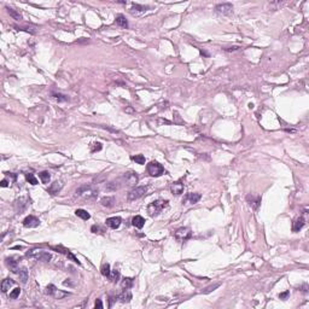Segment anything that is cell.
<instances>
[{
  "mask_svg": "<svg viewBox=\"0 0 309 309\" xmlns=\"http://www.w3.org/2000/svg\"><path fill=\"white\" fill-rule=\"evenodd\" d=\"M76 197H80V198H83V199H93L98 196L99 191L97 190L94 186H91V185H85V186H81L76 190Z\"/></svg>",
  "mask_w": 309,
  "mask_h": 309,
  "instance_id": "1",
  "label": "cell"
},
{
  "mask_svg": "<svg viewBox=\"0 0 309 309\" xmlns=\"http://www.w3.org/2000/svg\"><path fill=\"white\" fill-rule=\"evenodd\" d=\"M168 207V200H164V199H157V200H154L152 203H150L149 205H147V212H149V215L150 216H157L159 212H162L164 208H167Z\"/></svg>",
  "mask_w": 309,
  "mask_h": 309,
  "instance_id": "2",
  "label": "cell"
},
{
  "mask_svg": "<svg viewBox=\"0 0 309 309\" xmlns=\"http://www.w3.org/2000/svg\"><path fill=\"white\" fill-rule=\"evenodd\" d=\"M174 237L177 242L180 243H186L191 237H192V232L189 227H181L179 230H176L174 233Z\"/></svg>",
  "mask_w": 309,
  "mask_h": 309,
  "instance_id": "3",
  "label": "cell"
},
{
  "mask_svg": "<svg viewBox=\"0 0 309 309\" xmlns=\"http://www.w3.org/2000/svg\"><path fill=\"white\" fill-rule=\"evenodd\" d=\"M146 168H147V173L150 174L151 176H154V177H158L162 174H164V168L158 162H154V161L150 162Z\"/></svg>",
  "mask_w": 309,
  "mask_h": 309,
  "instance_id": "4",
  "label": "cell"
},
{
  "mask_svg": "<svg viewBox=\"0 0 309 309\" xmlns=\"http://www.w3.org/2000/svg\"><path fill=\"white\" fill-rule=\"evenodd\" d=\"M215 11L220 15H223V16H230L232 15L233 12V5L230 4V2H223V4H219L215 6Z\"/></svg>",
  "mask_w": 309,
  "mask_h": 309,
  "instance_id": "5",
  "label": "cell"
},
{
  "mask_svg": "<svg viewBox=\"0 0 309 309\" xmlns=\"http://www.w3.org/2000/svg\"><path fill=\"white\" fill-rule=\"evenodd\" d=\"M147 191V187L146 186H139V187H135L133 189L131 192L128 193V199L129 200H135V199H139L141 198L145 193Z\"/></svg>",
  "mask_w": 309,
  "mask_h": 309,
  "instance_id": "6",
  "label": "cell"
},
{
  "mask_svg": "<svg viewBox=\"0 0 309 309\" xmlns=\"http://www.w3.org/2000/svg\"><path fill=\"white\" fill-rule=\"evenodd\" d=\"M121 179H122L123 184L127 186H134L138 182V176L135 173H126Z\"/></svg>",
  "mask_w": 309,
  "mask_h": 309,
  "instance_id": "7",
  "label": "cell"
},
{
  "mask_svg": "<svg viewBox=\"0 0 309 309\" xmlns=\"http://www.w3.org/2000/svg\"><path fill=\"white\" fill-rule=\"evenodd\" d=\"M39 225H40L39 219H36V217L33 216V215H29V216H27V217L23 220V226H24V227L34 228V227H38Z\"/></svg>",
  "mask_w": 309,
  "mask_h": 309,
  "instance_id": "8",
  "label": "cell"
},
{
  "mask_svg": "<svg viewBox=\"0 0 309 309\" xmlns=\"http://www.w3.org/2000/svg\"><path fill=\"white\" fill-rule=\"evenodd\" d=\"M246 199H248V202H249V204L251 205V208L254 209V210H257L258 209V207H260V204H261V197L260 196H251L249 194L248 197H246Z\"/></svg>",
  "mask_w": 309,
  "mask_h": 309,
  "instance_id": "9",
  "label": "cell"
},
{
  "mask_svg": "<svg viewBox=\"0 0 309 309\" xmlns=\"http://www.w3.org/2000/svg\"><path fill=\"white\" fill-rule=\"evenodd\" d=\"M122 185H124V184H123V181H122V179H117V180H115V181L109 182V184L106 185L105 190H108V191H116V190L121 189V187H122Z\"/></svg>",
  "mask_w": 309,
  "mask_h": 309,
  "instance_id": "10",
  "label": "cell"
},
{
  "mask_svg": "<svg viewBox=\"0 0 309 309\" xmlns=\"http://www.w3.org/2000/svg\"><path fill=\"white\" fill-rule=\"evenodd\" d=\"M170 191H172L173 194H176V196L181 194V193L184 192V184H182L181 181L173 182V184H172V186H170Z\"/></svg>",
  "mask_w": 309,
  "mask_h": 309,
  "instance_id": "11",
  "label": "cell"
},
{
  "mask_svg": "<svg viewBox=\"0 0 309 309\" xmlns=\"http://www.w3.org/2000/svg\"><path fill=\"white\" fill-rule=\"evenodd\" d=\"M105 223H106V226H109L110 228L116 230V228H118L120 225H121V219H120V217H116V216L115 217H109V219H106Z\"/></svg>",
  "mask_w": 309,
  "mask_h": 309,
  "instance_id": "12",
  "label": "cell"
},
{
  "mask_svg": "<svg viewBox=\"0 0 309 309\" xmlns=\"http://www.w3.org/2000/svg\"><path fill=\"white\" fill-rule=\"evenodd\" d=\"M117 299H118L120 302H122V303H128V302L132 299V292L128 289H126L121 295L117 296Z\"/></svg>",
  "mask_w": 309,
  "mask_h": 309,
  "instance_id": "13",
  "label": "cell"
},
{
  "mask_svg": "<svg viewBox=\"0 0 309 309\" xmlns=\"http://www.w3.org/2000/svg\"><path fill=\"white\" fill-rule=\"evenodd\" d=\"M116 203V199L114 197H104V198H101V200H100V204L103 205V207H105V208H113L114 205H115Z\"/></svg>",
  "mask_w": 309,
  "mask_h": 309,
  "instance_id": "14",
  "label": "cell"
},
{
  "mask_svg": "<svg viewBox=\"0 0 309 309\" xmlns=\"http://www.w3.org/2000/svg\"><path fill=\"white\" fill-rule=\"evenodd\" d=\"M132 223H133V226L136 227V228H143L144 227V225H145V219L143 217V216H140V215H136L133 217V220H132Z\"/></svg>",
  "mask_w": 309,
  "mask_h": 309,
  "instance_id": "15",
  "label": "cell"
},
{
  "mask_svg": "<svg viewBox=\"0 0 309 309\" xmlns=\"http://www.w3.org/2000/svg\"><path fill=\"white\" fill-rule=\"evenodd\" d=\"M33 256H35V258H38L39 261H44V262H47L51 260V255L46 251H39L38 254H35Z\"/></svg>",
  "mask_w": 309,
  "mask_h": 309,
  "instance_id": "16",
  "label": "cell"
},
{
  "mask_svg": "<svg viewBox=\"0 0 309 309\" xmlns=\"http://www.w3.org/2000/svg\"><path fill=\"white\" fill-rule=\"evenodd\" d=\"M13 285H15V281H13L12 279H5V280H2V283H1V291H2V292H7Z\"/></svg>",
  "mask_w": 309,
  "mask_h": 309,
  "instance_id": "17",
  "label": "cell"
},
{
  "mask_svg": "<svg viewBox=\"0 0 309 309\" xmlns=\"http://www.w3.org/2000/svg\"><path fill=\"white\" fill-rule=\"evenodd\" d=\"M304 223H306V222H304V219H303V217H298V219L293 222V227H292L293 232H299L303 228Z\"/></svg>",
  "mask_w": 309,
  "mask_h": 309,
  "instance_id": "18",
  "label": "cell"
},
{
  "mask_svg": "<svg viewBox=\"0 0 309 309\" xmlns=\"http://www.w3.org/2000/svg\"><path fill=\"white\" fill-rule=\"evenodd\" d=\"M6 265H7V267L12 270V272H15V273H17V272H18V268H17V261H15V258H13V257H9V258H6Z\"/></svg>",
  "mask_w": 309,
  "mask_h": 309,
  "instance_id": "19",
  "label": "cell"
},
{
  "mask_svg": "<svg viewBox=\"0 0 309 309\" xmlns=\"http://www.w3.org/2000/svg\"><path fill=\"white\" fill-rule=\"evenodd\" d=\"M199 199H200V194L199 193H189L187 197H186V200H189L191 204L198 203Z\"/></svg>",
  "mask_w": 309,
  "mask_h": 309,
  "instance_id": "20",
  "label": "cell"
},
{
  "mask_svg": "<svg viewBox=\"0 0 309 309\" xmlns=\"http://www.w3.org/2000/svg\"><path fill=\"white\" fill-rule=\"evenodd\" d=\"M19 272H17L18 273V275H19V279L22 280V283H27V280H28V269L25 268V267H23V268H21V269H18Z\"/></svg>",
  "mask_w": 309,
  "mask_h": 309,
  "instance_id": "21",
  "label": "cell"
},
{
  "mask_svg": "<svg viewBox=\"0 0 309 309\" xmlns=\"http://www.w3.org/2000/svg\"><path fill=\"white\" fill-rule=\"evenodd\" d=\"M116 23H117L120 27H122V28H127V27H128L127 19H126L124 16H122V15H118V16L116 17Z\"/></svg>",
  "mask_w": 309,
  "mask_h": 309,
  "instance_id": "22",
  "label": "cell"
},
{
  "mask_svg": "<svg viewBox=\"0 0 309 309\" xmlns=\"http://www.w3.org/2000/svg\"><path fill=\"white\" fill-rule=\"evenodd\" d=\"M75 214H76V216L81 217L82 220H90V217H91V215L86 212V210H83V209H76Z\"/></svg>",
  "mask_w": 309,
  "mask_h": 309,
  "instance_id": "23",
  "label": "cell"
},
{
  "mask_svg": "<svg viewBox=\"0 0 309 309\" xmlns=\"http://www.w3.org/2000/svg\"><path fill=\"white\" fill-rule=\"evenodd\" d=\"M7 12H9V15L12 17L13 19H16V21H21L22 19V15L17 12L16 10H13V9H10V7H7Z\"/></svg>",
  "mask_w": 309,
  "mask_h": 309,
  "instance_id": "24",
  "label": "cell"
},
{
  "mask_svg": "<svg viewBox=\"0 0 309 309\" xmlns=\"http://www.w3.org/2000/svg\"><path fill=\"white\" fill-rule=\"evenodd\" d=\"M122 288L123 289H131L132 286H133V279L132 278H124L123 280H122Z\"/></svg>",
  "mask_w": 309,
  "mask_h": 309,
  "instance_id": "25",
  "label": "cell"
},
{
  "mask_svg": "<svg viewBox=\"0 0 309 309\" xmlns=\"http://www.w3.org/2000/svg\"><path fill=\"white\" fill-rule=\"evenodd\" d=\"M113 283H116V281H118V279H120V272L118 270H111L110 272V274H109V277H108Z\"/></svg>",
  "mask_w": 309,
  "mask_h": 309,
  "instance_id": "26",
  "label": "cell"
},
{
  "mask_svg": "<svg viewBox=\"0 0 309 309\" xmlns=\"http://www.w3.org/2000/svg\"><path fill=\"white\" fill-rule=\"evenodd\" d=\"M60 187H62V185L58 182V181H56V182H53L52 185H51V187H50V193L51 194H56V193H58V191L60 190Z\"/></svg>",
  "mask_w": 309,
  "mask_h": 309,
  "instance_id": "27",
  "label": "cell"
},
{
  "mask_svg": "<svg viewBox=\"0 0 309 309\" xmlns=\"http://www.w3.org/2000/svg\"><path fill=\"white\" fill-rule=\"evenodd\" d=\"M100 272H101V274L104 275V277H109V274H110V265L109 263H103L101 265V268H100Z\"/></svg>",
  "mask_w": 309,
  "mask_h": 309,
  "instance_id": "28",
  "label": "cell"
},
{
  "mask_svg": "<svg viewBox=\"0 0 309 309\" xmlns=\"http://www.w3.org/2000/svg\"><path fill=\"white\" fill-rule=\"evenodd\" d=\"M39 177H40V180H41L44 184H48V181H50V179H51L48 172H42V173H40L39 174Z\"/></svg>",
  "mask_w": 309,
  "mask_h": 309,
  "instance_id": "29",
  "label": "cell"
},
{
  "mask_svg": "<svg viewBox=\"0 0 309 309\" xmlns=\"http://www.w3.org/2000/svg\"><path fill=\"white\" fill-rule=\"evenodd\" d=\"M132 159L138 164H145V157L143 154H135L132 157Z\"/></svg>",
  "mask_w": 309,
  "mask_h": 309,
  "instance_id": "30",
  "label": "cell"
},
{
  "mask_svg": "<svg viewBox=\"0 0 309 309\" xmlns=\"http://www.w3.org/2000/svg\"><path fill=\"white\" fill-rule=\"evenodd\" d=\"M25 179H27V181L29 182V184H32V185H38V179L33 175V174H27L25 175Z\"/></svg>",
  "mask_w": 309,
  "mask_h": 309,
  "instance_id": "31",
  "label": "cell"
},
{
  "mask_svg": "<svg viewBox=\"0 0 309 309\" xmlns=\"http://www.w3.org/2000/svg\"><path fill=\"white\" fill-rule=\"evenodd\" d=\"M146 9H147V7H145V6H143V5L134 4L133 7H132V12H133V13H134V11H136V12H143V11H146Z\"/></svg>",
  "mask_w": 309,
  "mask_h": 309,
  "instance_id": "32",
  "label": "cell"
},
{
  "mask_svg": "<svg viewBox=\"0 0 309 309\" xmlns=\"http://www.w3.org/2000/svg\"><path fill=\"white\" fill-rule=\"evenodd\" d=\"M101 144L100 143H93L92 145H91V151L92 152H97V151H100L101 150Z\"/></svg>",
  "mask_w": 309,
  "mask_h": 309,
  "instance_id": "33",
  "label": "cell"
},
{
  "mask_svg": "<svg viewBox=\"0 0 309 309\" xmlns=\"http://www.w3.org/2000/svg\"><path fill=\"white\" fill-rule=\"evenodd\" d=\"M217 288H220V284H214V285H212V286H208L207 289L203 290V292H204V293H210L212 291L216 290Z\"/></svg>",
  "mask_w": 309,
  "mask_h": 309,
  "instance_id": "34",
  "label": "cell"
},
{
  "mask_svg": "<svg viewBox=\"0 0 309 309\" xmlns=\"http://www.w3.org/2000/svg\"><path fill=\"white\" fill-rule=\"evenodd\" d=\"M53 98L57 99L58 101H67V100H68L67 97L63 96V94H59V93H53Z\"/></svg>",
  "mask_w": 309,
  "mask_h": 309,
  "instance_id": "35",
  "label": "cell"
},
{
  "mask_svg": "<svg viewBox=\"0 0 309 309\" xmlns=\"http://www.w3.org/2000/svg\"><path fill=\"white\" fill-rule=\"evenodd\" d=\"M56 291H57V288H56L55 285H48L47 289H46V292H47L48 295H51V296H53Z\"/></svg>",
  "mask_w": 309,
  "mask_h": 309,
  "instance_id": "36",
  "label": "cell"
},
{
  "mask_svg": "<svg viewBox=\"0 0 309 309\" xmlns=\"http://www.w3.org/2000/svg\"><path fill=\"white\" fill-rule=\"evenodd\" d=\"M19 293H21V290L18 288H16V289L13 290L11 293H10V298H12V299H16L17 297L19 296Z\"/></svg>",
  "mask_w": 309,
  "mask_h": 309,
  "instance_id": "37",
  "label": "cell"
},
{
  "mask_svg": "<svg viewBox=\"0 0 309 309\" xmlns=\"http://www.w3.org/2000/svg\"><path fill=\"white\" fill-rule=\"evenodd\" d=\"M65 296H67V293H65V292H60L59 290H57V291L55 292V295H53V297L57 298V299H60V298H63V297H65Z\"/></svg>",
  "mask_w": 309,
  "mask_h": 309,
  "instance_id": "38",
  "label": "cell"
},
{
  "mask_svg": "<svg viewBox=\"0 0 309 309\" xmlns=\"http://www.w3.org/2000/svg\"><path fill=\"white\" fill-rule=\"evenodd\" d=\"M289 293H290L289 291H285V292H283V293H280V295H279V297H280V299H285V298H286V297H288V296H289Z\"/></svg>",
  "mask_w": 309,
  "mask_h": 309,
  "instance_id": "39",
  "label": "cell"
},
{
  "mask_svg": "<svg viewBox=\"0 0 309 309\" xmlns=\"http://www.w3.org/2000/svg\"><path fill=\"white\" fill-rule=\"evenodd\" d=\"M94 307L98 309H101L103 308V303H101V301L100 299H97L96 301V304H94Z\"/></svg>",
  "mask_w": 309,
  "mask_h": 309,
  "instance_id": "40",
  "label": "cell"
},
{
  "mask_svg": "<svg viewBox=\"0 0 309 309\" xmlns=\"http://www.w3.org/2000/svg\"><path fill=\"white\" fill-rule=\"evenodd\" d=\"M91 230H92L93 233H99V231H100V227L94 225V226H92V228H91Z\"/></svg>",
  "mask_w": 309,
  "mask_h": 309,
  "instance_id": "41",
  "label": "cell"
},
{
  "mask_svg": "<svg viewBox=\"0 0 309 309\" xmlns=\"http://www.w3.org/2000/svg\"><path fill=\"white\" fill-rule=\"evenodd\" d=\"M0 186H1V187H7V186H9V182H7V180H6V179H4V180H2L1 182H0Z\"/></svg>",
  "mask_w": 309,
  "mask_h": 309,
  "instance_id": "42",
  "label": "cell"
},
{
  "mask_svg": "<svg viewBox=\"0 0 309 309\" xmlns=\"http://www.w3.org/2000/svg\"><path fill=\"white\" fill-rule=\"evenodd\" d=\"M235 50H238V47H232V48H227L226 51H228V52H230V51H235Z\"/></svg>",
  "mask_w": 309,
  "mask_h": 309,
  "instance_id": "43",
  "label": "cell"
},
{
  "mask_svg": "<svg viewBox=\"0 0 309 309\" xmlns=\"http://www.w3.org/2000/svg\"><path fill=\"white\" fill-rule=\"evenodd\" d=\"M200 53H202V56H207V57L209 56V55H208V53H207L205 51H200Z\"/></svg>",
  "mask_w": 309,
  "mask_h": 309,
  "instance_id": "44",
  "label": "cell"
}]
</instances>
